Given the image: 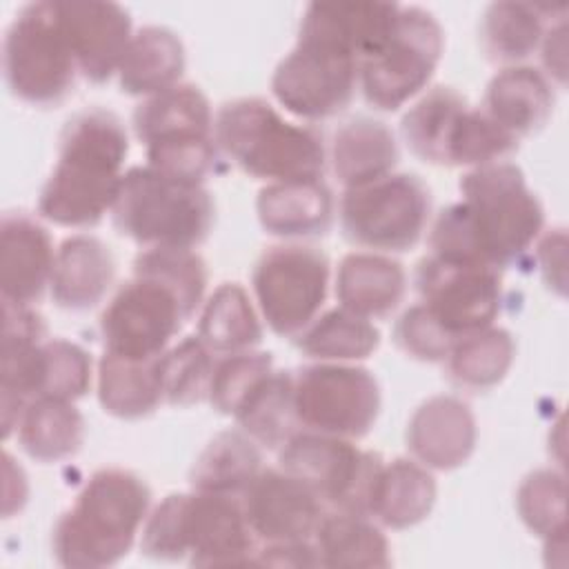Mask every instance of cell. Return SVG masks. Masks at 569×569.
Segmentation results:
<instances>
[{
  "mask_svg": "<svg viewBox=\"0 0 569 569\" xmlns=\"http://www.w3.org/2000/svg\"><path fill=\"white\" fill-rule=\"evenodd\" d=\"M396 2H311L293 49L271 76L276 100L302 120L342 113L358 89L360 62L393 29Z\"/></svg>",
  "mask_w": 569,
  "mask_h": 569,
  "instance_id": "6da1fadb",
  "label": "cell"
},
{
  "mask_svg": "<svg viewBox=\"0 0 569 569\" xmlns=\"http://www.w3.org/2000/svg\"><path fill=\"white\" fill-rule=\"evenodd\" d=\"M462 200L442 209L429 233V253L505 269L540 238L545 209L513 162L469 169Z\"/></svg>",
  "mask_w": 569,
  "mask_h": 569,
  "instance_id": "7a4b0ae2",
  "label": "cell"
},
{
  "mask_svg": "<svg viewBox=\"0 0 569 569\" xmlns=\"http://www.w3.org/2000/svg\"><path fill=\"white\" fill-rule=\"evenodd\" d=\"M129 153L122 120L100 107L73 113L58 144V162L40 189V218L69 229L96 227L111 213Z\"/></svg>",
  "mask_w": 569,
  "mask_h": 569,
  "instance_id": "3957f363",
  "label": "cell"
},
{
  "mask_svg": "<svg viewBox=\"0 0 569 569\" xmlns=\"http://www.w3.org/2000/svg\"><path fill=\"white\" fill-rule=\"evenodd\" d=\"M151 511V489L133 471L98 469L58 518L51 549L62 567L100 569L120 562Z\"/></svg>",
  "mask_w": 569,
  "mask_h": 569,
  "instance_id": "277c9868",
  "label": "cell"
},
{
  "mask_svg": "<svg viewBox=\"0 0 569 569\" xmlns=\"http://www.w3.org/2000/svg\"><path fill=\"white\" fill-rule=\"evenodd\" d=\"M140 549L153 560L189 565H253L256 536L238 496L196 491L169 493L140 531Z\"/></svg>",
  "mask_w": 569,
  "mask_h": 569,
  "instance_id": "5b68a950",
  "label": "cell"
},
{
  "mask_svg": "<svg viewBox=\"0 0 569 569\" xmlns=\"http://www.w3.org/2000/svg\"><path fill=\"white\" fill-rule=\"evenodd\" d=\"M216 147L244 173L269 182L322 180L327 149L316 129L284 120L262 98H236L213 116Z\"/></svg>",
  "mask_w": 569,
  "mask_h": 569,
  "instance_id": "8992f818",
  "label": "cell"
},
{
  "mask_svg": "<svg viewBox=\"0 0 569 569\" xmlns=\"http://www.w3.org/2000/svg\"><path fill=\"white\" fill-rule=\"evenodd\" d=\"M216 207L204 184L138 164L124 171L111 209L116 231L142 249H196L213 227Z\"/></svg>",
  "mask_w": 569,
  "mask_h": 569,
  "instance_id": "52a82bcc",
  "label": "cell"
},
{
  "mask_svg": "<svg viewBox=\"0 0 569 569\" xmlns=\"http://www.w3.org/2000/svg\"><path fill=\"white\" fill-rule=\"evenodd\" d=\"M2 71L9 91L33 107H56L73 91L78 64L62 31L56 0L18 9L4 31Z\"/></svg>",
  "mask_w": 569,
  "mask_h": 569,
  "instance_id": "ba28073f",
  "label": "cell"
},
{
  "mask_svg": "<svg viewBox=\"0 0 569 569\" xmlns=\"http://www.w3.org/2000/svg\"><path fill=\"white\" fill-rule=\"evenodd\" d=\"M431 193L413 173H389L373 182L345 189L338 218L345 238L376 253L413 249L429 224Z\"/></svg>",
  "mask_w": 569,
  "mask_h": 569,
  "instance_id": "9c48e42d",
  "label": "cell"
},
{
  "mask_svg": "<svg viewBox=\"0 0 569 569\" xmlns=\"http://www.w3.org/2000/svg\"><path fill=\"white\" fill-rule=\"evenodd\" d=\"M382 465L353 440L305 429L278 449V467L300 478L327 509L369 518Z\"/></svg>",
  "mask_w": 569,
  "mask_h": 569,
  "instance_id": "30bf717a",
  "label": "cell"
},
{
  "mask_svg": "<svg viewBox=\"0 0 569 569\" xmlns=\"http://www.w3.org/2000/svg\"><path fill=\"white\" fill-rule=\"evenodd\" d=\"M445 47V31L422 7H402L385 42L360 62L358 87L378 111H398L431 80Z\"/></svg>",
  "mask_w": 569,
  "mask_h": 569,
  "instance_id": "8fae6325",
  "label": "cell"
},
{
  "mask_svg": "<svg viewBox=\"0 0 569 569\" xmlns=\"http://www.w3.org/2000/svg\"><path fill=\"white\" fill-rule=\"evenodd\" d=\"M293 402L300 429L358 440L373 429L382 398L369 369L316 362L293 373Z\"/></svg>",
  "mask_w": 569,
  "mask_h": 569,
  "instance_id": "7c38bea8",
  "label": "cell"
},
{
  "mask_svg": "<svg viewBox=\"0 0 569 569\" xmlns=\"http://www.w3.org/2000/svg\"><path fill=\"white\" fill-rule=\"evenodd\" d=\"M329 260L322 251L289 242L269 247L251 271V287L267 327L296 338L320 313L329 291Z\"/></svg>",
  "mask_w": 569,
  "mask_h": 569,
  "instance_id": "4fadbf2b",
  "label": "cell"
},
{
  "mask_svg": "<svg viewBox=\"0 0 569 569\" xmlns=\"http://www.w3.org/2000/svg\"><path fill=\"white\" fill-rule=\"evenodd\" d=\"M193 313L160 278L133 271L100 316V338L107 353L151 360L171 347Z\"/></svg>",
  "mask_w": 569,
  "mask_h": 569,
  "instance_id": "5bb4252c",
  "label": "cell"
},
{
  "mask_svg": "<svg viewBox=\"0 0 569 569\" xmlns=\"http://www.w3.org/2000/svg\"><path fill=\"white\" fill-rule=\"evenodd\" d=\"M420 305L456 340L491 327L500 313V269L427 253L416 269Z\"/></svg>",
  "mask_w": 569,
  "mask_h": 569,
  "instance_id": "9a60e30c",
  "label": "cell"
},
{
  "mask_svg": "<svg viewBox=\"0 0 569 569\" xmlns=\"http://www.w3.org/2000/svg\"><path fill=\"white\" fill-rule=\"evenodd\" d=\"M131 124L149 164L187 167L216 147L213 111L196 84L180 82L144 98L133 109Z\"/></svg>",
  "mask_w": 569,
  "mask_h": 569,
  "instance_id": "2e32d148",
  "label": "cell"
},
{
  "mask_svg": "<svg viewBox=\"0 0 569 569\" xmlns=\"http://www.w3.org/2000/svg\"><path fill=\"white\" fill-rule=\"evenodd\" d=\"M240 500L249 527L262 545L313 540L329 511L300 478L280 467L262 469Z\"/></svg>",
  "mask_w": 569,
  "mask_h": 569,
  "instance_id": "e0dca14e",
  "label": "cell"
},
{
  "mask_svg": "<svg viewBox=\"0 0 569 569\" xmlns=\"http://www.w3.org/2000/svg\"><path fill=\"white\" fill-rule=\"evenodd\" d=\"M56 9L78 73L96 84L118 73L133 38L129 11L118 2L98 0H56Z\"/></svg>",
  "mask_w": 569,
  "mask_h": 569,
  "instance_id": "ac0fdd59",
  "label": "cell"
},
{
  "mask_svg": "<svg viewBox=\"0 0 569 569\" xmlns=\"http://www.w3.org/2000/svg\"><path fill=\"white\" fill-rule=\"evenodd\" d=\"M56 262L47 227L24 213L7 211L0 222V293L4 302H40L51 284Z\"/></svg>",
  "mask_w": 569,
  "mask_h": 569,
  "instance_id": "d6986e66",
  "label": "cell"
},
{
  "mask_svg": "<svg viewBox=\"0 0 569 569\" xmlns=\"http://www.w3.org/2000/svg\"><path fill=\"white\" fill-rule=\"evenodd\" d=\"M405 440L411 458L422 467L431 471L458 469L476 449V416L456 396H431L411 413Z\"/></svg>",
  "mask_w": 569,
  "mask_h": 569,
  "instance_id": "ffe728a7",
  "label": "cell"
},
{
  "mask_svg": "<svg viewBox=\"0 0 569 569\" xmlns=\"http://www.w3.org/2000/svg\"><path fill=\"white\" fill-rule=\"evenodd\" d=\"M116 278V258L96 236L76 233L56 249L53 276L49 284L51 300L64 311H89L111 291Z\"/></svg>",
  "mask_w": 569,
  "mask_h": 569,
  "instance_id": "44dd1931",
  "label": "cell"
},
{
  "mask_svg": "<svg viewBox=\"0 0 569 569\" xmlns=\"http://www.w3.org/2000/svg\"><path fill=\"white\" fill-rule=\"evenodd\" d=\"M256 213L269 236L305 240L331 229L336 202L325 180L269 182L256 198Z\"/></svg>",
  "mask_w": 569,
  "mask_h": 569,
  "instance_id": "7402d4cb",
  "label": "cell"
},
{
  "mask_svg": "<svg viewBox=\"0 0 569 569\" xmlns=\"http://www.w3.org/2000/svg\"><path fill=\"white\" fill-rule=\"evenodd\" d=\"M553 82L536 67H502L487 84L482 109L513 138L540 131L553 113Z\"/></svg>",
  "mask_w": 569,
  "mask_h": 569,
  "instance_id": "603a6c76",
  "label": "cell"
},
{
  "mask_svg": "<svg viewBox=\"0 0 569 569\" xmlns=\"http://www.w3.org/2000/svg\"><path fill=\"white\" fill-rule=\"evenodd\" d=\"M407 293V273L389 253H347L336 271V298L340 307L376 320L398 309Z\"/></svg>",
  "mask_w": 569,
  "mask_h": 569,
  "instance_id": "cb8c5ba5",
  "label": "cell"
},
{
  "mask_svg": "<svg viewBox=\"0 0 569 569\" xmlns=\"http://www.w3.org/2000/svg\"><path fill=\"white\" fill-rule=\"evenodd\" d=\"M562 16L565 4L493 2L480 18V47L491 62L502 67L520 64L540 49L549 24Z\"/></svg>",
  "mask_w": 569,
  "mask_h": 569,
  "instance_id": "d4e9b609",
  "label": "cell"
},
{
  "mask_svg": "<svg viewBox=\"0 0 569 569\" xmlns=\"http://www.w3.org/2000/svg\"><path fill=\"white\" fill-rule=\"evenodd\" d=\"M327 156L338 182L351 189L393 173L400 153L396 136L385 122L353 118L336 129Z\"/></svg>",
  "mask_w": 569,
  "mask_h": 569,
  "instance_id": "484cf974",
  "label": "cell"
},
{
  "mask_svg": "<svg viewBox=\"0 0 569 569\" xmlns=\"http://www.w3.org/2000/svg\"><path fill=\"white\" fill-rule=\"evenodd\" d=\"M184 67L187 56L178 33L147 24L133 31L116 76L124 93L149 98L180 84Z\"/></svg>",
  "mask_w": 569,
  "mask_h": 569,
  "instance_id": "4316f807",
  "label": "cell"
},
{
  "mask_svg": "<svg viewBox=\"0 0 569 569\" xmlns=\"http://www.w3.org/2000/svg\"><path fill=\"white\" fill-rule=\"evenodd\" d=\"M438 487L431 469L413 458H396L382 465L371 518L389 529H407L422 522L436 502Z\"/></svg>",
  "mask_w": 569,
  "mask_h": 569,
  "instance_id": "83f0119b",
  "label": "cell"
},
{
  "mask_svg": "<svg viewBox=\"0 0 569 569\" xmlns=\"http://www.w3.org/2000/svg\"><path fill=\"white\" fill-rule=\"evenodd\" d=\"M469 102L451 87H433L416 100L400 120L409 151L422 162L449 167V149Z\"/></svg>",
  "mask_w": 569,
  "mask_h": 569,
  "instance_id": "f1b7e54d",
  "label": "cell"
},
{
  "mask_svg": "<svg viewBox=\"0 0 569 569\" xmlns=\"http://www.w3.org/2000/svg\"><path fill=\"white\" fill-rule=\"evenodd\" d=\"M98 400L104 413L122 420L151 416L164 400L158 376V358L131 360L102 353L98 362Z\"/></svg>",
  "mask_w": 569,
  "mask_h": 569,
  "instance_id": "f546056e",
  "label": "cell"
},
{
  "mask_svg": "<svg viewBox=\"0 0 569 569\" xmlns=\"http://www.w3.org/2000/svg\"><path fill=\"white\" fill-rule=\"evenodd\" d=\"M216 356L251 351L262 340L260 316L238 282H222L202 302L196 333Z\"/></svg>",
  "mask_w": 569,
  "mask_h": 569,
  "instance_id": "4dcf8cb0",
  "label": "cell"
},
{
  "mask_svg": "<svg viewBox=\"0 0 569 569\" xmlns=\"http://www.w3.org/2000/svg\"><path fill=\"white\" fill-rule=\"evenodd\" d=\"M20 449L38 462H58L80 451L84 442V418L71 400L36 398L18 422Z\"/></svg>",
  "mask_w": 569,
  "mask_h": 569,
  "instance_id": "1f68e13d",
  "label": "cell"
},
{
  "mask_svg": "<svg viewBox=\"0 0 569 569\" xmlns=\"http://www.w3.org/2000/svg\"><path fill=\"white\" fill-rule=\"evenodd\" d=\"M260 471V445H256L242 429H227L213 436L200 451L189 471V485L196 491L240 498Z\"/></svg>",
  "mask_w": 569,
  "mask_h": 569,
  "instance_id": "d6a6232c",
  "label": "cell"
},
{
  "mask_svg": "<svg viewBox=\"0 0 569 569\" xmlns=\"http://www.w3.org/2000/svg\"><path fill=\"white\" fill-rule=\"evenodd\" d=\"M313 545L320 567H389V540L369 516L327 511Z\"/></svg>",
  "mask_w": 569,
  "mask_h": 569,
  "instance_id": "836d02e7",
  "label": "cell"
},
{
  "mask_svg": "<svg viewBox=\"0 0 569 569\" xmlns=\"http://www.w3.org/2000/svg\"><path fill=\"white\" fill-rule=\"evenodd\" d=\"M516 358L513 336L502 327H485L460 336L445 358L449 380L467 391H487L500 385Z\"/></svg>",
  "mask_w": 569,
  "mask_h": 569,
  "instance_id": "e575fe53",
  "label": "cell"
},
{
  "mask_svg": "<svg viewBox=\"0 0 569 569\" xmlns=\"http://www.w3.org/2000/svg\"><path fill=\"white\" fill-rule=\"evenodd\" d=\"M233 420L256 445L278 451L300 431L293 402V371L273 369L247 396Z\"/></svg>",
  "mask_w": 569,
  "mask_h": 569,
  "instance_id": "d590c367",
  "label": "cell"
},
{
  "mask_svg": "<svg viewBox=\"0 0 569 569\" xmlns=\"http://www.w3.org/2000/svg\"><path fill=\"white\" fill-rule=\"evenodd\" d=\"M378 345V327L345 307L318 313L296 336V347L316 362H358L369 358Z\"/></svg>",
  "mask_w": 569,
  "mask_h": 569,
  "instance_id": "8d00e7d4",
  "label": "cell"
},
{
  "mask_svg": "<svg viewBox=\"0 0 569 569\" xmlns=\"http://www.w3.org/2000/svg\"><path fill=\"white\" fill-rule=\"evenodd\" d=\"M216 353L198 338L189 336L158 356L162 400L173 407H189L209 398Z\"/></svg>",
  "mask_w": 569,
  "mask_h": 569,
  "instance_id": "74e56055",
  "label": "cell"
},
{
  "mask_svg": "<svg viewBox=\"0 0 569 569\" xmlns=\"http://www.w3.org/2000/svg\"><path fill=\"white\" fill-rule=\"evenodd\" d=\"M516 509L525 527L538 538L553 540L567 533V482L560 469L527 473L516 491Z\"/></svg>",
  "mask_w": 569,
  "mask_h": 569,
  "instance_id": "f35d334b",
  "label": "cell"
},
{
  "mask_svg": "<svg viewBox=\"0 0 569 569\" xmlns=\"http://www.w3.org/2000/svg\"><path fill=\"white\" fill-rule=\"evenodd\" d=\"M273 358L267 351H240L216 358L209 402L224 416H236L247 396L273 371Z\"/></svg>",
  "mask_w": 569,
  "mask_h": 569,
  "instance_id": "ab89813d",
  "label": "cell"
},
{
  "mask_svg": "<svg viewBox=\"0 0 569 569\" xmlns=\"http://www.w3.org/2000/svg\"><path fill=\"white\" fill-rule=\"evenodd\" d=\"M93 380L91 356L64 338H47L42 345L40 393L38 398H60L76 402L87 396Z\"/></svg>",
  "mask_w": 569,
  "mask_h": 569,
  "instance_id": "60d3db41",
  "label": "cell"
},
{
  "mask_svg": "<svg viewBox=\"0 0 569 569\" xmlns=\"http://www.w3.org/2000/svg\"><path fill=\"white\" fill-rule=\"evenodd\" d=\"M133 271L167 282L191 313L204 302L207 264L196 249H142L133 260Z\"/></svg>",
  "mask_w": 569,
  "mask_h": 569,
  "instance_id": "b9f144b4",
  "label": "cell"
},
{
  "mask_svg": "<svg viewBox=\"0 0 569 569\" xmlns=\"http://www.w3.org/2000/svg\"><path fill=\"white\" fill-rule=\"evenodd\" d=\"M393 342L402 353L420 362H445L456 338L418 302L396 320Z\"/></svg>",
  "mask_w": 569,
  "mask_h": 569,
  "instance_id": "7bdbcfd3",
  "label": "cell"
},
{
  "mask_svg": "<svg viewBox=\"0 0 569 569\" xmlns=\"http://www.w3.org/2000/svg\"><path fill=\"white\" fill-rule=\"evenodd\" d=\"M540 273L549 289H556L560 296H565V280H567V233L565 229H553L547 236L538 240L536 247Z\"/></svg>",
  "mask_w": 569,
  "mask_h": 569,
  "instance_id": "ee69618b",
  "label": "cell"
},
{
  "mask_svg": "<svg viewBox=\"0 0 569 569\" xmlns=\"http://www.w3.org/2000/svg\"><path fill=\"white\" fill-rule=\"evenodd\" d=\"M545 76L551 80L556 78L558 84H565L567 78V22L565 16L553 20L540 42Z\"/></svg>",
  "mask_w": 569,
  "mask_h": 569,
  "instance_id": "f6af8a7d",
  "label": "cell"
},
{
  "mask_svg": "<svg viewBox=\"0 0 569 569\" xmlns=\"http://www.w3.org/2000/svg\"><path fill=\"white\" fill-rule=\"evenodd\" d=\"M2 473H4V500H2V511L4 518H11V513L20 511L27 502L29 496V482L24 476V469L13 460L9 451L2 456Z\"/></svg>",
  "mask_w": 569,
  "mask_h": 569,
  "instance_id": "bcb514c9",
  "label": "cell"
}]
</instances>
